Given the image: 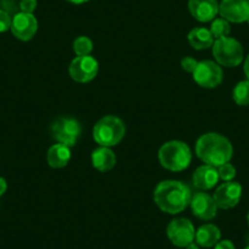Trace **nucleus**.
<instances>
[{
	"label": "nucleus",
	"mask_w": 249,
	"mask_h": 249,
	"mask_svg": "<svg viewBox=\"0 0 249 249\" xmlns=\"http://www.w3.org/2000/svg\"><path fill=\"white\" fill-rule=\"evenodd\" d=\"M153 197L155 204L161 212L176 215L190 205L192 193L190 187L183 182L166 179L158 183Z\"/></svg>",
	"instance_id": "f257e3e1"
},
{
	"label": "nucleus",
	"mask_w": 249,
	"mask_h": 249,
	"mask_svg": "<svg viewBox=\"0 0 249 249\" xmlns=\"http://www.w3.org/2000/svg\"><path fill=\"white\" fill-rule=\"evenodd\" d=\"M196 154L204 164L219 167L230 162L233 155V147L225 136L209 132L198 138L196 143Z\"/></svg>",
	"instance_id": "f03ea898"
},
{
	"label": "nucleus",
	"mask_w": 249,
	"mask_h": 249,
	"mask_svg": "<svg viewBox=\"0 0 249 249\" xmlns=\"http://www.w3.org/2000/svg\"><path fill=\"white\" fill-rule=\"evenodd\" d=\"M158 159L164 169L172 172H179L190 166L192 152L187 143L181 141H170L160 147Z\"/></svg>",
	"instance_id": "7ed1b4c3"
},
{
	"label": "nucleus",
	"mask_w": 249,
	"mask_h": 249,
	"mask_svg": "<svg viewBox=\"0 0 249 249\" xmlns=\"http://www.w3.org/2000/svg\"><path fill=\"white\" fill-rule=\"evenodd\" d=\"M126 135V126L120 117L107 115L93 127V140L100 147L111 148L119 144Z\"/></svg>",
	"instance_id": "20e7f679"
},
{
	"label": "nucleus",
	"mask_w": 249,
	"mask_h": 249,
	"mask_svg": "<svg viewBox=\"0 0 249 249\" xmlns=\"http://www.w3.org/2000/svg\"><path fill=\"white\" fill-rule=\"evenodd\" d=\"M213 55L220 66L236 68L243 61V47L232 37H222L214 40Z\"/></svg>",
	"instance_id": "39448f33"
},
{
	"label": "nucleus",
	"mask_w": 249,
	"mask_h": 249,
	"mask_svg": "<svg viewBox=\"0 0 249 249\" xmlns=\"http://www.w3.org/2000/svg\"><path fill=\"white\" fill-rule=\"evenodd\" d=\"M81 132H82L81 124L72 117H59L52 124L53 138L57 143L65 144L70 148L77 143Z\"/></svg>",
	"instance_id": "423d86ee"
},
{
	"label": "nucleus",
	"mask_w": 249,
	"mask_h": 249,
	"mask_svg": "<svg viewBox=\"0 0 249 249\" xmlns=\"http://www.w3.org/2000/svg\"><path fill=\"white\" fill-rule=\"evenodd\" d=\"M193 78L198 86L212 89L221 85L224 80V72L217 62L204 60V61L198 62L197 69L193 72Z\"/></svg>",
	"instance_id": "0eeeda50"
},
{
	"label": "nucleus",
	"mask_w": 249,
	"mask_h": 249,
	"mask_svg": "<svg viewBox=\"0 0 249 249\" xmlns=\"http://www.w3.org/2000/svg\"><path fill=\"white\" fill-rule=\"evenodd\" d=\"M167 238L174 246L178 248H186L192 242H195L196 230L192 222L184 217H178L170 221L166 229Z\"/></svg>",
	"instance_id": "6e6552de"
},
{
	"label": "nucleus",
	"mask_w": 249,
	"mask_h": 249,
	"mask_svg": "<svg viewBox=\"0 0 249 249\" xmlns=\"http://www.w3.org/2000/svg\"><path fill=\"white\" fill-rule=\"evenodd\" d=\"M99 71V64L90 55L76 56L69 66L71 78L77 83H88L94 80Z\"/></svg>",
	"instance_id": "1a4fd4ad"
},
{
	"label": "nucleus",
	"mask_w": 249,
	"mask_h": 249,
	"mask_svg": "<svg viewBox=\"0 0 249 249\" xmlns=\"http://www.w3.org/2000/svg\"><path fill=\"white\" fill-rule=\"evenodd\" d=\"M242 197V186L238 182L229 181L220 184L215 191L214 198L217 208L220 209H232L239 203Z\"/></svg>",
	"instance_id": "9d476101"
},
{
	"label": "nucleus",
	"mask_w": 249,
	"mask_h": 249,
	"mask_svg": "<svg viewBox=\"0 0 249 249\" xmlns=\"http://www.w3.org/2000/svg\"><path fill=\"white\" fill-rule=\"evenodd\" d=\"M11 33L14 37L22 42H28L36 36L38 31V21L33 14L18 13L13 18Z\"/></svg>",
	"instance_id": "9b49d317"
},
{
	"label": "nucleus",
	"mask_w": 249,
	"mask_h": 249,
	"mask_svg": "<svg viewBox=\"0 0 249 249\" xmlns=\"http://www.w3.org/2000/svg\"><path fill=\"white\" fill-rule=\"evenodd\" d=\"M219 15L230 23L247 22L249 18V3L247 0H221Z\"/></svg>",
	"instance_id": "f8f14e48"
},
{
	"label": "nucleus",
	"mask_w": 249,
	"mask_h": 249,
	"mask_svg": "<svg viewBox=\"0 0 249 249\" xmlns=\"http://www.w3.org/2000/svg\"><path fill=\"white\" fill-rule=\"evenodd\" d=\"M190 207L193 215L204 221L214 219L217 214V209H219L214 198L205 193L204 191H198L192 196Z\"/></svg>",
	"instance_id": "ddd939ff"
},
{
	"label": "nucleus",
	"mask_w": 249,
	"mask_h": 249,
	"mask_svg": "<svg viewBox=\"0 0 249 249\" xmlns=\"http://www.w3.org/2000/svg\"><path fill=\"white\" fill-rule=\"evenodd\" d=\"M188 11L199 22H212L219 15L217 0H188Z\"/></svg>",
	"instance_id": "4468645a"
},
{
	"label": "nucleus",
	"mask_w": 249,
	"mask_h": 249,
	"mask_svg": "<svg viewBox=\"0 0 249 249\" xmlns=\"http://www.w3.org/2000/svg\"><path fill=\"white\" fill-rule=\"evenodd\" d=\"M219 174H217V167L210 166V165H202L197 167L192 177L193 186L199 191L212 190L219 182Z\"/></svg>",
	"instance_id": "2eb2a0df"
},
{
	"label": "nucleus",
	"mask_w": 249,
	"mask_h": 249,
	"mask_svg": "<svg viewBox=\"0 0 249 249\" xmlns=\"http://www.w3.org/2000/svg\"><path fill=\"white\" fill-rule=\"evenodd\" d=\"M92 165L98 171L107 172L116 165V155L111 148L99 145V148L94 149L92 153Z\"/></svg>",
	"instance_id": "dca6fc26"
},
{
	"label": "nucleus",
	"mask_w": 249,
	"mask_h": 249,
	"mask_svg": "<svg viewBox=\"0 0 249 249\" xmlns=\"http://www.w3.org/2000/svg\"><path fill=\"white\" fill-rule=\"evenodd\" d=\"M71 159V149L70 147L61 143L53 144L48 149L47 161L50 167L53 169H62L69 164Z\"/></svg>",
	"instance_id": "f3484780"
},
{
	"label": "nucleus",
	"mask_w": 249,
	"mask_h": 249,
	"mask_svg": "<svg viewBox=\"0 0 249 249\" xmlns=\"http://www.w3.org/2000/svg\"><path fill=\"white\" fill-rule=\"evenodd\" d=\"M221 238V231L213 224H205L196 231L195 242L203 248L214 247Z\"/></svg>",
	"instance_id": "a211bd4d"
},
{
	"label": "nucleus",
	"mask_w": 249,
	"mask_h": 249,
	"mask_svg": "<svg viewBox=\"0 0 249 249\" xmlns=\"http://www.w3.org/2000/svg\"><path fill=\"white\" fill-rule=\"evenodd\" d=\"M187 39L191 47L196 50L209 49L214 44V37L209 28L205 27H196L190 31Z\"/></svg>",
	"instance_id": "6ab92c4d"
},
{
	"label": "nucleus",
	"mask_w": 249,
	"mask_h": 249,
	"mask_svg": "<svg viewBox=\"0 0 249 249\" xmlns=\"http://www.w3.org/2000/svg\"><path fill=\"white\" fill-rule=\"evenodd\" d=\"M232 98L237 105L241 107L249 105V80L241 81L234 86Z\"/></svg>",
	"instance_id": "aec40b11"
},
{
	"label": "nucleus",
	"mask_w": 249,
	"mask_h": 249,
	"mask_svg": "<svg viewBox=\"0 0 249 249\" xmlns=\"http://www.w3.org/2000/svg\"><path fill=\"white\" fill-rule=\"evenodd\" d=\"M209 30L214 39H219L222 37H229L231 33V26H230L229 21H226L225 18H216L212 21Z\"/></svg>",
	"instance_id": "412c9836"
},
{
	"label": "nucleus",
	"mask_w": 249,
	"mask_h": 249,
	"mask_svg": "<svg viewBox=\"0 0 249 249\" xmlns=\"http://www.w3.org/2000/svg\"><path fill=\"white\" fill-rule=\"evenodd\" d=\"M72 48L77 56H87L93 52V42L86 36H80L73 40Z\"/></svg>",
	"instance_id": "4be33fe9"
},
{
	"label": "nucleus",
	"mask_w": 249,
	"mask_h": 249,
	"mask_svg": "<svg viewBox=\"0 0 249 249\" xmlns=\"http://www.w3.org/2000/svg\"><path fill=\"white\" fill-rule=\"evenodd\" d=\"M217 174H219V178L222 181H232L236 177V167L230 162H226V164L217 167Z\"/></svg>",
	"instance_id": "5701e85b"
},
{
	"label": "nucleus",
	"mask_w": 249,
	"mask_h": 249,
	"mask_svg": "<svg viewBox=\"0 0 249 249\" xmlns=\"http://www.w3.org/2000/svg\"><path fill=\"white\" fill-rule=\"evenodd\" d=\"M198 62L199 61H197L196 59H193L192 56H186L181 60V68L183 69L186 72L193 73L195 72L196 69H197Z\"/></svg>",
	"instance_id": "b1692460"
},
{
	"label": "nucleus",
	"mask_w": 249,
	"mask_h": 249,
	"mask_svg": "<svg viewBox=\"0 0 249 249\" xmlns=\"http://www.w3.org/2000/svg\"><path fill=\"white\" fill-rule=\"evenodd\" d=\"M11 22H13V18L9 15L6 11L0 10V33L6 32L11 28Z\"/></svg>",
	"instance_id": "393cba45"
},
{
	"label": "nucleus",
	"mask_w": 249,
	"mask_h": 249,
	"mask_svg": "<svg viewBox=\"0 0 249 249\" xmlns=\"http://www.w3.org/2000/svg\"><path fill=\"white\" fill-rule=\"evenodd\" d=\"M37 0H21L20 1V10L21 13L33 14L37 9Z\"/></svg>",
	"instance_id": "a878e982"
},
{
	"label": "nucleus",
	"mask_w": 249,
	"mask_h": 249,
	"mask_svg": "<svg viewBox=\"0 0 249 249\" xmlns=\"http://www.w3.org/2000/svg\"><path fill=\"white\" fill-rule=\"evenodd\" d=\"M214 249H234V244L230 239H222L215 244Z\"/></svg>",
	"instance_id": "bb28decb"
},
{
	"label": "nucleus",
	"mask_w": 249,
	"mask_h": 249,
	"mask_svg": "<svg viewBox=\"0 0 249 249\" xmlns=\"http://www.w3.org/2000/svg\"><path fill=\"white\" fill-rule=\"evenodd\" d=\"M6 190H8V182L5 178L0 177V197L6 192Z\"/></svg>",
	"instance_id": "cd10ccee"
},
{
	"label": "nucleus",
	"mask_w": 249,
	"mask_h": 249,
	"mask_svg": "<svg viewBox=\"0 0 249 249\" xmlns=\"http://www.w3.org/2000/svg\"><path fill=\"white\" fill-rule=\"evenodd\" d=\"M243 71H244V75H246L247 80H249V55H248V56H247V59L244 60Z\"/></svg>",
	"instance_id": "c85d7f7f"
},
{
	"label": "nucleus",
	"mask_w": 249,
	"mask_h": 249,
	"mask_svg": "<svg viewBox=\"0 0 249 249\" xmlns=\"http://www.w3.org/2000/svg\"><path fill=\"white\" fill-rule=\"evenodd\" d=\"M66 1L70 4H75V5H81V4L88 3L89 0H66Z\"/></svg>",
	"instance_id": "c756f323"
},
{
	"label": "nucleus",
	"mask_w": 249,
	"mask_h": 249,
	"mask_svg": "<svg viewBox=\"0 0 249 249\" xmlns=\"http://www.w3.org/2000/svg\"><path fill=\"white\" fill-rule=\"evenodd\" d=\"M186 249H199V246L196 242H192V243H190L186 247Z\"/></svg>",
	"instance_id": "7c9ffc66"
},
{
	"label": "nucleus",
	"mask_w": 249,
	"mask_h": 249,
	"mask_svg": "<svg viewBox=\"0 0 249 249\" xmlns=\"http://www.w3.org/2000/svg\"><path fill=\"white\" fill-rule=\"evenodd\" d=\"M247 221H248V225H249V212H248V214H247Z\"/></svg>",
	"instance_id": "2f4dec72"
},
{
	"label": "nucleus",
	"mask_w": 249,
	"mask_h": 249,
	"mask_svg": "<svg viewBox=\"0 0 249 249\" xmlns=\"http://www.w3.org/2000/svg\"><path fill=\"white\" fill-rule=\"evenodd\" d=\"M244 249H249V246H247V247H246V248H244Z\"/></svg>",
	"instance_id": "473e14b6"
},
{
	"label": "nucleus",
	"mask_w": 249,
	"mask_h": 249,
	"mask_svg": "<svg viewBox=\"0 0 249 249\" xmlns=\"http://www.w3.org/2000/svg\"><path fill=\"white\" fill-rule=\"evenodd\" d=\"M247 22H248V25H249V18H248V20H247Z\"/></svg>",
	"instance_id": "72a5a7b5"
},
{
	"label": "nucleus",
	"mask_w": 249,
	"mask_h": 249,
	"mask_svg": "<svg viewBox=\"0 0 249 249\" xmlns=\"http://www.w3.org/2000/svg\"><path fill=\"white\" fill-rule=\"evenodd\" d=\"M247 1H248V3H249V0H247Z\"/></svg>",
	"instance_id": "f704fd0d"
}]
</instances>
